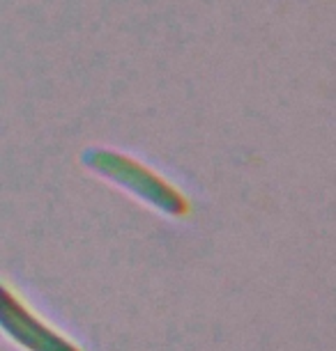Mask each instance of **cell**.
<instances>
[{"label":"cell","mask_w":336,"mask_h":351,"mask_svg":"<svg viewBox=\"0 0 336 351\" xmlns=\"http://www.w3.org/2000/svg\"><path fill=\"white\" fill-rule=\"evenodd\" d=\"M0 330L28 351H78L3 287H0Z\"/></svg>","instance_id":"6da1fadb"}]
</instances>
